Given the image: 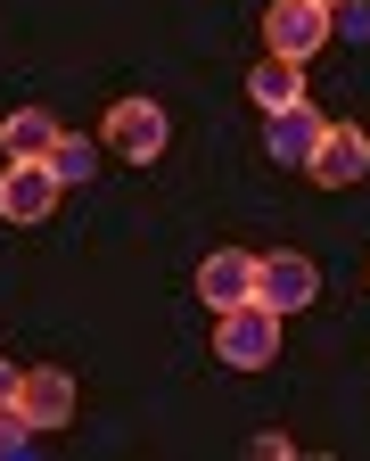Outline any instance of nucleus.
<instances>
[{"mask_svg":"<svg viewBox=\"0 0 370 461\" xmlns=\"http://www.w3.org/2000/svg\"><path fill=\"white\" fill-rule=\"evenodd\" d=\"M198 297H206L214 313L247 305V297H256V256H247V248H214V256L198 264Z\"/></svg>","mask_w":370,"mask_h":461,"instance_id":"obj_7","label":"nucleus"},{"mask_svg":"<svg viewBox=\"0 0 370 461\" xmlns=\"http://www.w3.org/2000/svg\"><path fill=\"white\" fill-rule=\"evenodd\" d=\"M33 445H41V429H33L25 412H0V461H25Z\"/></svg>","mask_w":370,"mask_h":461,"instance_id":"obj_13","label":"nucleus"},{"mask_svg":"<svg viewBox=\"0 0 370 461\" xmlns=\"http://www.w3.org/2000/svg\"><path fill=\"white\" fill-rule=\"evenodd\" d=\"M338 25H329V0H272L264 9V41H272V58H313L321 41H329Z\"/></svg>","mask_w":370,"mask_h":461,"instance_id":"obj_3","label":"nucleus"},{"mask_svg":"<svg viewBox=\"0 0 370 461\" xmlns=\"http://www.w3.org/2000/svg\"><path fill=\"white\" fill-rule=\"evenodd\" d=\"M214 355H222L230 371H272V363H280V313H272L264 297L214 313Z\"/></svg>","mask_w":370,"mask_h":461,"instance_id":"obj_1","label":"nucleus"},{"mask_svg":"<svg viewBox=\"0 0 370 461\" xmlns=\"http://www.w3.org/2000/svg\"><path fill=\"white\" fill-rule=\"evenodd\" d=\"M304 173H313V182H329V190H354L362 173H370V140H362L354 124H329V132H321V149H313V165H304Z\"/></svg>","mask_w":370,"mask_h":461,"instance_id":"obj_8","label":"nucleus"},{"mask_svg":"<svg viewBox=\"0 0 370 461\" xmlns=\"http://www.w3.org/2000/svg\"><path fill=\"white\" fill-rule=\"evenodd\" d=\"M321 107L313 99H296V107H280L272 115V132H264V149H272V165H288V173H304V165H313V149H321Z\"/></svg>","mask_w":370,"mask_h":461,"instance_id":"obj_6","label":"nucleus"},{"mask_svg":"<svg viewBox=\"0 0 370 461\" xmlns=\"http://www.w3.org/2000/svg\"><path fill=\"white\" fill-rule=\"evenodd\" d=\"M17 387H25V363L0 355V412H17Z\"/></svg>","mask_w":370,"mask_h":461,"instance_id":"obj_15","label":"nucleus"},{"mask_svg":"<svg viewBox=\"0 0 370 461\" xmlns=\"http://www.w3.org/2000/svg\"><path fill=\"white\" fill-rule=\"evenodd\" d=\"M17 412H25L33 429H67V420H75V379L58 371V363L25 371V387H17Z\"/></svg>","mask_w":370,"mask_h":461,"instance_id":"obj_9","label":"nucleus"},{"mask_svg":"<svg viewBox=\"0 0 370 461\" xmlns=\"http://www.w3.org/2000/svg\"><path fill=\"white\" fill-rule=\"evenodd\" d=\"M41 165H50V173H58V182H67V190H83V182H91V173H99V149H91L83 132H58Z\"/></svg>","mask_w":370,"mask_h":461,"instance_id":"obj_12","label":"nucleus"},{"mask_svg":"<svg viewBox=\"0 0 370 461\" xmlns=\"http://www.w3.org/2000/svg\"><path fill=\"white\" fill-rule=\"evenodd\" d=\"M58 190H67V182H58L41 157H9V165H0V214H9V222H50Z\"/></svg>","mask_w":370,"mask_h":461,"instance_id":"obj_5","label":"nucleus"},{"mask_svg":"<svg viewBox=\"0 0 370 461\" xmlns=\"http://www.w3.org/2000/svg\"><path fill=\"white\" fill-rule=\"evenodd\" d=\"M329 25L346 41H370V0H329Z\"/></svg>","mask_w":370,"mask_h":461,"instance_id":"obj_14","label":"nucleus"},{"mask_svg":"<svg viewBox=\"0 0 370 461\" xmlns=\"http://www.w3.org/2000/svg\"><path fill=\"white\" fill-rule=\"evenodd\" d=\"M165 140H173V124H165L157 99H115V107H107V149H115L123 165H157Z\"/></svg>","mask_w":370,"mask_h":461,"instance_id":"obj_2","label":"nucleus"},{"mask_svg":"<svg viewBox=\"0 0 370 461\" xmlns=\"http://www.w3.org/2000/svg\"><path fill=\"white\" fill-rule=\"evenodd\" d=\"M50 140H58V124L41 107H17L9 124H0V157H50Z\"/></svg>","mask_w":370,"mask_h":461,"instance_id":"obj_11","label":"nucleus"},{"mask_svg":"<svg viewBox=\"0 0 370 461\" xmlns=\"http://www.w3.org/2000/svg\"><path fill=\"white\" fill-rule=\"evenodd\" d=\"M256 297L288 321L296 305H313L321 297V272H313V256H296V248H272V256H256Z\"/></svg>","mask_w":370,"mask_h":461,"instance_id":"obj_4","label":"nucleus"},{"mask_svg":"<svg viewBox=\"0 0 370 461\" xmlns=\"http://www.w3.org/2000/svg\"><path fill=\"white\" fill-rule=\"evenodd\" d=\"M247 453H256V461H288V453H296V445H288V437H280V429H264V437H256V445H247Z\"/></svg>","mask_w":370,"mask_h":461,"instance_id":"obj_16","label":"nucleus"},{"mask_svg":"<svg viewBox=\"0 0 370 461\" xmlns=\"http://www.w3.org/2000/svg\"><path fill=\"white\" fill-rule=\"evenodd\" d=\"M247 99H256L264 115H280V107H296L304 99V67H296V58H256V67H247Z\"/></svg>","mask_w":370,"mask_h":461,"instance_id":"obj_10","label":"nucleus"}]
</instances>
